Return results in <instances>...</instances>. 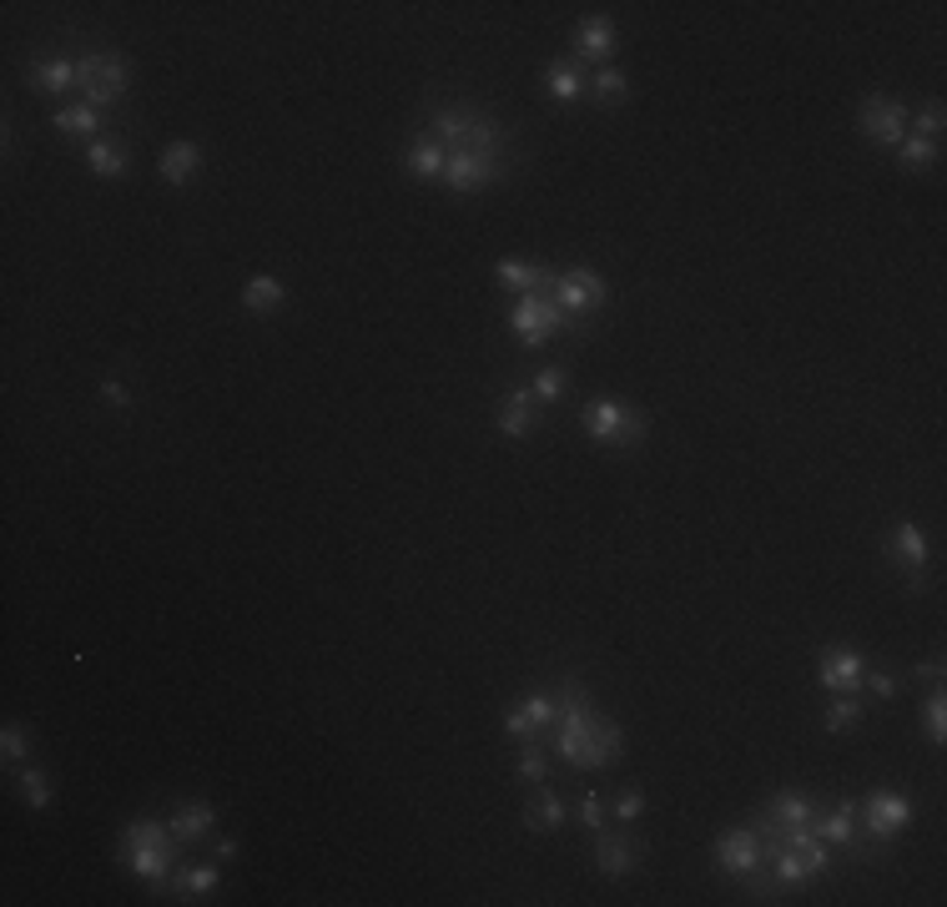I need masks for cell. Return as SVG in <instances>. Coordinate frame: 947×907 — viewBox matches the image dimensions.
<instances>
[{
  "instance_id": "6da1fadb",
  "label": "cell",
  "mask_w": 947,
  "mask_h": 907,
  "mask_svg": "<svg viewBox=\"0 0 947 907\" xmlns=\"http://www.w3.org/2000/svg\"><path fill=\"white\" fill-rule=\"evenodd\" d=\"M555 746H559V756H565L569 766H580V772H605V766H616L620 756H625L620 726L610 717H600V711H590L580 680H565V686H559Z\"/></svg>"
},
{
  "instance_id": "7a4b0ae2",
  "label": "cell",
  "mask_w": 947,
  "mask_h": 907,
  "mask_svg": "<svg viewBox=\"0 0 947 907\" xmlns=\"http://www.w3.org/2000/svg\"><path fill=\"white\" fill-rule=\"evenodd\" d=\"M117 862L131 872V877H142L146 887H166L172 862H177V837H172V827L166 822H152V817L127 822L121 848H117Z\"/></svg>"
},
{
  "instance_id": "3957f363",
  "label": "cell",
  "mask_w": 947,
  "mask_h": 907,
  "mask_svg": "<svg viewBox=\"0 0 947 907\" xmlns=\"http://www.w3.org/2000/svg\"><path fill=\"white\" fill-rule=\"evenodd\" d=\"M428 136H434V142H444V152H485V156H499V146H504L499 121L485 117V111H474V107H444V111H434V121H428Z\"/></svg>"
},
{
  "instance_id": "277c9868",
  "label": "cell",
  "mask_w": 947,
  "mask_h": 907,
  "mask_svg": "<svg viewBox=\"0 0 947 907\" xmlns=\"http://www.w3.org/2000/svg\"><path fill=\"white\" fill-rule=\"evenodd\" d=\"M580 429L590 434L595 444H605V449H630V444H640V434H645V414L620 404V398H590V404L580 408Z\"/></svg>"
},
{
  "instance_id": "5b68a950",
  "label": "cell",
  "mask_w": 947,
  "mask_h": 907,
  "mask_svg": "<svg viewBox=\"0 0 947 907\" xmlns=\"http://www.w3.org/2000/svg\"><path fill=\"white\" fill-rule=\"evenodd\" d=\"M76 91H86V107H117L127 96V61L117 51H91L76 56Z\"/></svg>"
},
{
  "instance_id": "8992f818",
  "label": "cell",
  "mask_w": 947,
  "mask_h": 907,
  "mask_svg": "<svg viewBox=\"0 0 947 907\" xmlns=\"http://www.w3.org/2000/svg\"><path fill=\"white\" fill-rule=\"evenodd\" d=\"M510 328H514V338H520L524 348H540V343H549V338L565 328V313L555 308L549 293H520L514 308H510Z\"/></svg>"
},
{
  "instance_id": "52a82bcc",
  "label": "cell",
  "mask_w": 947,
  "mask_h": 907,
  "mask_svg": "<svg viewBox=\"0 0 947 907\" xmlns=\"http://www.w3.org/2000/svg\"><path fill=\"white\" fill-rule=\"evenodd\" d=\"M555 308L565 313V318H580V313H595L605 308V277L590 273V267H569V273L555 277Z\"/></svg>"
},
{
  "instance_id": "ba28073f",
  "label": "cell",
  "mask_w": 947,
  "mask_h": 907,
  "mask_svg": "<svg viewBox=\"0 0 947 907\" xmlns=\"http://www.w3.org/2000/svg\"><path fill=\"white\" fill-rule=\"evenodd\" d=\"M761 862H766V852H761V837L756 827H731V832H721V842H716V867L726 872V877H756Z\"/></svg>"
},
{
  "instance_id": "9c48e42d",
  "label": "cell",
  "mask_w": 947,
  "mask_h": 907,
  "mask_svg": "<svg viewBox=\"0 0 947 907\" xmlns=\"http://www.w3.org/2000/svg\"><path fill=\"white\" fill-rule=\"evenodd\" d=\"M857 117H862V136L867 142H877V146H897L902 136H907V127H912L907 107L892 101V96H867Z\"/></svg>"
},
{
  "instance_id": "30bf717a",
  "label": "cell",
  "mask_w": 947,
  "mask_h": 907,
  "mask_svg": "<svg viewBox=\"0 0 947 907\" xmlns=\"http://www.w3.org/2000/svg\"><path fill=\"white\" fill-rule=\"evenodd\" d=\"M862 676H867L862 651H852V645H827V651H821L817 680L827 686L831 696H857L862 691Z\"/></svg>"
},
{
  "instance_id": "8fae6325",
  "label": "cell",
  "mask_w": 947,
  "mask_h": 907,
  "mask_svg": "<svg viewBox=\"0 0 947 907\" xmlns=\"http://www.w3.org/2000/svg\"><path fill=\"white\" fill-rule=\"evenodd\" d=\"M867 822V832L877 837V842H888V837H897L902 827L912 822V801L902 797V791H872V797L857 807Z\"/></svg>"
},
{
  "instance_id": "7c38bea8",
  "label": "cell",
  "mask_w": 947,
  "mask_h": 907,
  "mask_svg": "<svg viewBox=\"0 0 947 907\" xmlns=\"http://www.w3.org/2000/svg\"><path fill=\"white\" fill-rule=\"evenodd\" d=\"M489 182H499V156L449 152V167H444V187L449 192H485Z\"/></svg>"
},
{
  "instance_id": "4fadbf2b",
  "label": "cell",
  "mask_w": 947,
  "mask_h": 907,
  "mask_svg": "<svg viewBox=\"0 0 947 907\" xmlns=\"http://www.w3.org/2000/svg\"><path fill=\"white\" fill-rule=\"evenodd\" d=\"M549 726H555V696H549V691H530V696H524V701L510 711V717H504V731H510L514 741L545 736Z\"/></svg>"
},
{
  "instance_id": "5bb4252c",
  "label": "cell",
  "mask_w": 947,
  "mask_h": 907,
  "mask_svg": "<svg viewBox=\"0 0 947 907\" xmlns=\"http://www.w3.org/2000/svg\"><path fill=\"white\" fill-rule=\"evenodd\" d=\"M888 555H892V565H902V570L912 575L907 586L912 590H923V565H927V535L912 520H902L897 529L888 535Z\"/></svg>"
},
{
  "instance_id": "9a60e30c",
  "label": "cell",
  "mask_w": 947,
  "mask_h": 907,
  "mask_svg": "<svg viewBox=\"0 0 947 907\" xmlns=\"http://www.w3.org/2000/svg\"><path fill=\"white\" fill-rule=\"evenodd\" d=\"M494 277L514 293H555V267L545 263H520V258H504L494 263Z\"/></svg>"
},
{
  "instance_id": "2e32d148",
  "label": "cell",
  "mask_w": 947,
  "mask_h": 907,
  "mask_svg": "<svg viewBox=\"0 0 947 907\" xmlns=\"http://www.w3.org/2000/svg\"><path fill=\"white\" fill-rule=\"evenodd\" d=\"M156 172H162L166 187H192L202 172V146L197 142H172L162 152V162H156Z\"/></svg>"
},
{
  "instance_id": "e0dca14e",
  "label": "cell",
  "mask_w": 947,
  "mask_h": 907,
  "mask_svg": "<svg viewBox=\"0 0 947 907\" xmlns=\"http://www.w3.org/2000/svg\"><path fill=\"white\" fill-rule=\"evenodd\" d=\"M575 51H580L585 61L616 56V25H610V15H585V21L575 25Z\"/></svg>"
},
{
  "instance_id": "ac0fdd59",
  "label": "cell",
  "mask_w": 947,
  "mask_h": 907,
  "mask_svg": "<svg viewBox=\"0 0 947 907\" xmlns=\"http://www.w3.org/2000/svg\"><path fill=\"white\" fill-rule=\"evenodd\" d=\"M595 867L605 872V877H625V872L640 867V848L630 842V837H595Z\"/></svg>"
},
{
  "instance_id": "d6986e66",
  "label": "cell",
  "mask_w": 947,
  "mask_h": 907,
  "mask_svg": "<svg viewBox=\"0 0 947 907\" xmlns=\"http://www.w3.org/2000/svg\"><path fill=\"white\" fill-rule=\"evenodd\" d=\"M499 434L504 439H524V434L534 429V394L530 389H510V394L499 398Z\"/></svg>"
},
{
  "instance_id": "ffe728a7",
  "label": "cell",
  "mask_w": 947,
  "mask_h": 907,
  "mask_svg": "<svg viewBox=\"0 0 947 907\" xmlns=\"http://www.w3.org/2000/svg\"><path fill=\"white\" fill-rule=\"evenodd\" d=\"M217 822L213 801H182L177 812L166 817V827H172V837H177V848H187V842H197V837H207Z\"/></svg>"
},
{
  "instance_id": "44dd1931",
  "label": "cell",
  "mask_w": 947,
  "mask_h": 907,
  "mask_svg": "<svg viewBox=\"0 0 947 907\" xmlns=\"http://www.w3.org/2000/svg\"><path fill=\"white\" fill-rule=\"evenodd\" d=\"M86 167H91L101 182H121L127 177V142H121V136H96V142H86Z\"/></svg>"
},
{
  "instance_id": "7402d4cb",
  "label": "cell",
  "mask_w": 947,
  "mask_h": 907,
  "mask_svg": "<svg viewBox=\"0 0 947 907\" xmlns=\"http://www.w3.org/2000/svg\"><path fill=\"white\" fill-rule=\"evenodd\" d=\"M403 167H409V177H418V182H444L449 152H444V142H434V136H418V142L409 146V156H403Z\"/></svg>"
},
{
  "instance_id": "603a6c76",
  "label": "cell",
  "mask_w": 947,
  "mask_h": 907,
  "mask_svg": "<svg viewBox=\"0 0 947 907\" xmlns=\"http://www.w3.org/2000/svg\"><path fill=\"white\" fill-rule=\"evenodd\" d=\"M812 832H817L827 848H847V842H852V832H857V801H837L831 812L812 817Z\"/></svg>"
},
{
  "instance_id": "cb8c5ba5",
  "label": "cell",
  "mask_w": 947,
  "mask_h": 907,
  "mask_svg": "<svg viewBox=\"0 0 947 907\" xmlns=\"http://www.w3.org/2000/svg\"><path fill=\"white\" fill-rule=\"evenodd\" d=\"M287 303V287H283V277H273V273H258V277H248V287H242V308L248 313H277Z\"/></svg>"
},
{
  "instance_id": "d4e9b609",
  "label": "cell",
  "mask_w": 947,
  "mask_h": 907,
  "mask_svg": "<svg viewBox=\"0 0 947 907\" xmlns=\"http://www.w3.org/2000/svg\"><path fill=\"white\" fill-rule=\"evenodd\" d=\"M31 86H36L41 96H61L76 86V61L56 56V61H41V66H31Z\"/></svg>"
},
{
  "instance_id": "484cf974",
  "label": "cell",
  "mask_w": 947,
  "mask_h": 907,
  "mask_svg": "<svg viewBox=\"0 0 947 907\" xmlns=\"http://www.w3.org/2000/svg\"><path fill=\"white\" fill-rule=\"evenodd\" d=\"M545 91H549V101H559V107H575V101L590 91V81H585L575 66H545Z\"/></svg>"
},
{
  "instance_id": "4316f807",
  "label": "cell",
  "mask_w": 947,
  "mask_h": 907,
  "mask_svg": "<svg viewBox=\"0 0 947 907\" xmlns=\"http://www.w3.org/2000/svg\"><path fill=\"white\" fill-rule=\"evenodd\" d=\"M56 132L76 136V142H96V132H101V117H96V107L76 101V107H61L56 111Z\"/></svg>"
},
{
  "instance_id": "83f0119b",
  "label": "cell",
  "mask_w": 947,
  "mask_h": 907,
  "mask_svg": "<svg viewBox=\"0 0 947 907\" xmlns=\"http://www.w3.org/2000/svg\"><path fill=\"white\" fill-rule=\"evenodd\" d=\"M766 817L776 827H806L817 817V807H812V797H802V791H782V797L766 807Z\"/></svg>"
},
{
  "instance_id": "f1b7e54d",
  "label": "cell",
  "mask_w": 947,
  "mask_h": 907,
  "mask_svg": "<svg viewBox=\"0 0 947 907\" xmlns=\"http://www.w3.org/2000/svg\"><path fill=\"white\" fill-rule=\"evenodd\" d=\"M524 827H530V832H559V827H565V801H559L555 791H540V797L530 801V812H524Z\"/></svg>"
},
{
  "instance_id": "f546056e",
  "label": "cell",
  "mask_w": 947,
  "mask_h": 907,
  "mask_svg": "<svg viewBox=\"0 0 947 907\" xmlns=\"http://www.w3.org/2000/svg\"><path fill=\"white\" fill-rule=\"evenodd\" d=\"M213 887H217V867H213V862H197V867H177V893L187 897V903L207 897Z\"/></svg>"
},
{
  "instance_id": "4dcf8cb0",
  "label": "cell",
  "mask_w": 947,
  "mask_h": 907,
  "mask_svg": "<svg viewBox=\"0 0 947 907\" xmlns=\"http://www.w3.org/2000/svg\"><path fill=\"white\" fill-rule=\"evenodd\" d=\"M590 91H595V101H600V107H625L630 81H625V72H616V66H605V72H595Z\"/></svg>"
},
{
  "instance_id": "1f68e13d",
  "label": "cell",
  "mask_w": 947,
  "mask_h": 907,
  "mask_svg": "<svg viewBox=\"0 0 947 907\" xmlns=\"http://www.w3.org/2000/svg\"><path fill=\"white\" fill-rule=\"evenodd\" d=\"M897 162L907 172H923V167H933L937 162V142H927V136H917V132H907L897 142Z\"/></svg>"
},
{
  "instance_id": "d6a6232c",
  "label": "cell",
  "mask_w": 947,
  "mask_h": 907,
  "mask_svg": "<svg viewBox=\"0 0 947 907\" xmlns=\"http://www.w3.org/2000/svg\"><path fill=\"white\" fill-rule=\"evenodd\" d=\"M565 389H569V373L559 369V363H549V369H540V373H534V383H530L534 404H559V398H565Z\"/></svg>"
},
{
  "instance_id": "836d02e7",
  "label": "cell",
  "mask_w": 947,
  "mask_h": 907,
  "mask_svg": "<svg viewBox=\"0 0 947 907\" xmlns=\"http://www.w3.org/2000/svg\"><path fill=\"white\" fill-rule=\"evenodd\" d=\"M857 717H862V701H857V696H837V701L827 706L821 726H827V731H847V726H857Z\"/></svg>"
},
{
  "instance_id": "e575fe53",
  "label": "cell",
  "mask_w": 947,
  "mask_h": 907,
  "mask_svg": "<svg viewBox=\"0 0 947 907\" xmlns=\"http://www.w3.org/2000/svg\"><path fill=\"white\" fill-rule=\"evenodd\" d=\"M21 797L31 801V812L51 807V787H46V772H41V766H25L21 772Z\"/></svg>"
},
{
  "instance_id": "d590c367",
  "label": "cell",
  "mask_w": 947,
  "mask_h": 907,
  "mask_svg": "<svg viewBox=\"0 0 947 907\" xmlns=\"http://www.w3.org/2000/svg\"><path fill=\"white\" fill-rule=\"evenodd\" d=\"M0 752H6V762H25V756H31V731H25L21 721H6V731H0Z\"/></svg>"
},
{
  "instance_id": "8d00e7d4",
  "label": "cell",
  "mask_w": 947,
  "mask_h": 907,
  "mask_svg": "<svg viewBox=\"0 0 947 907\" xmlns=\"http://www.w3.org/2000/svg\"><path fill=\"white\" fill-rule=\"evenodd\" d=\"M943 127H947V111H943V101H927V107L917 111V127H907V132L927 136V142H943Z\"/></svg>"
},
{
  "instance_id": "74e56055",
  "label": "cell",
  "mask_w": 947,
  "mask_h": 907,
  "mask_svg": "<svg viewBox=\"0 0 947 907\" xmlns=\"http://www.w3.org/2000/svg\"><path fill=\"white\" fill-rule=\"evenodd\" d=\"M923 721H927V736L943 746V741H947V701H943V691L927 701V717H923Z\"/></svg>"
},
{
  "instance_id": "f35d334b",
  "label": "cell",
  "mask_w": 947,
  "mask_h": 907,
  "mask_svg": "<svg viewBox=\"0 0 947 907\" xmlns=\"http://www.w3.org/2000/svg\"><path fill=\"white\" fill-rule=\"evenodd\" d=\"M640 812H645V797H640L635 787H625V791L616 797V817H620L625 827H635V822H640Z\"/></svg>"
},
{
  "instance_id": "ab89813d",
  "label": "cell",
  "mask_w": 947,
  "mask_h": 907,
  "mask_svg": "<svg viewBox=\"0 0 947 907\" xmlns=\"http://www.w3.org/2000/svg\"><path fill=\"white\" fill-rule=\"evenodd\" d=\"M580 827H585V832H605V801L595 797V791L580 801Z\"/></svg>"
},
{
  "instance_id": "60d3db41",
  "label": "cell",
  "mask_w": 947,
  "mask_h": 907,
  "mask_svg": "<svg viewBox=\"0 0 947 907\" xmlns=\"http://www.w3.org/2000/svg\"><path fill=\"white\" fill-rule=\"evenodd\" d=\"M545 752H540V746H530V752L520 756V782H545Z\"/></svg>"
},
{
  "instance_id": "b9f144b4",
  "label": "cell",
  "mask_w": 947,
  "mask_h": 907,
  "mask_svg": "<svg viewBox=\"0 0 947 907\" xmlns=\"http://www.w3.org/2000/svg\"><path fill=\"white\" fill-rule=\"evenodd\" d=\"M862 686L877 696V701H892V696H897V680H892L888 670H872V676H862Z\"/></svg>"
},
{
  "instance_id": "7bdbcfd3",
  "label": "cell",
  "mask_w": 947,
  "mask_h": 907,
  "mask_svg": "<svg viewBox=\"0 0 947 907\" xmlns=\"http://www.w3.org/2000/svg\"><path fill=\"white\" fill-rule=\"evenodd\" d=\"M101 398H107V404H117V408H127L131 398H127V389H121V379L117 373H111V379H101Z\"/></svg>"
},
{
  "instance_id": "ee69618b",
  "label": "cell",
  "mask_w": 947,
  "mask_h": 907,
  "mask_svg": "<svg viewBox=\"0 0 947 907\" xmlns=\"http://www.w3.org/2000/svg\"><path fill=\"white\" fill-rule=\"evenodd\" d=\"M237 857V837H222V842H217V862H232Z\"/></svg>"
},
{
  "instance_id": "f6af8a7d",
  "label": "cell",
  "mask_w": 947,
  "mask_h": 907,
  "mask_svg": "<svg viewBox=\"0 0 947 907\" xmlns=\"http://www.w3.org/2000/svg\"><path fill=\"white\" fill-rule=\"evenodd\" d=\"M917 676H927V680H943V660H927V666L917 670Z\"/></svg>"
}]
</instances>
